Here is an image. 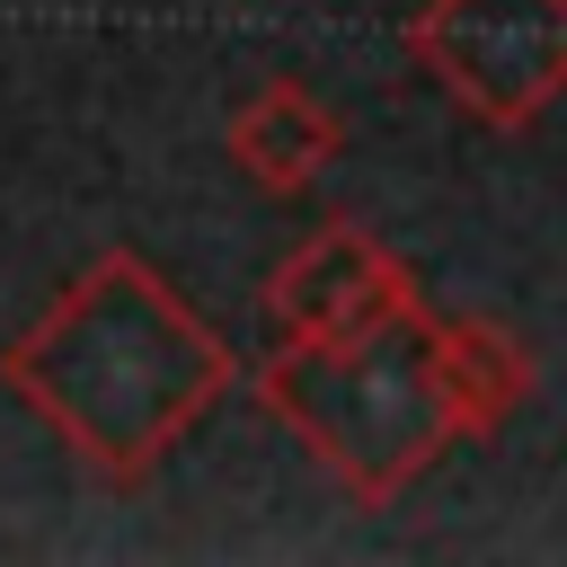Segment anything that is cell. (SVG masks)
<instances>
[{"label":"cell","instance_id":"cell-1","mask_svg":"<svg viewBox=\"0 0 567 567\" xmlns=\"http://www.w3.org/2000/svg\"><path fill=\"white\" fill-rule=\"evenodd\" d=\"M0 381L71 461H89L106 487H142L230 399L239 354L142 248H97L0 346Z\"/></svg>","mask_w":567,"mask_h":567},{"label":"cell","instance_id":"cell-2","mask_svg":"<svg viewBox=\"0 0 567 567\" xmlns=\"http://www.w3.org/2000/svg\"><path fill=\"white\" fill-rule=\"evenodd\" d=\"M257 408L354 496V505H399L452 443H470V408L443 354V310H399L363 337L292 346L257 363Z\"/></svg>","mask_w":567,"mask_h":567},{"label":"cell","instance_id":"cell-3","mask_svg":"<svg viewBox=\"0 0 567 567\" xmlns=\"http://www.w3.org/2000/svg\"><path fill=\"white\" fill-rule=\"evenodd\" d=\"M408 62L478 124L523 133L567 97V0H425Z\"/></svg>","mask_w":567,"mask_h":567},{"label":"cell","instance_id":"cell-4","mask_svg":"<svg viewBox=\"0 0 567 567\" xmlns=\"http://www.w3.org/2000/svg\"><path fill=\"white\" fill-rule=\"evenodd\" d=\"M416 275L399 248H381L363 221H319L275 275H266V319L292 346H328V337H363L399 310H416Z\"/></svg>","mask_w":567,"mask_h":567},{"label":"cell","instance_id":"cell-5","mask_svg":"<svg viewBox=\"0 0 567 567\" xmlns=\"http://www.w3.org/2000/svg\"><path fill=\"white\" fill-rule=\"evenodd\" d=\"M221 142H230L239 177L266 186V195H310V186L346 159V124H337V106H328L310 80H257V89L230 106Z\"/></svg>","mask_w":567,"mask_h":567}]
</instances>
